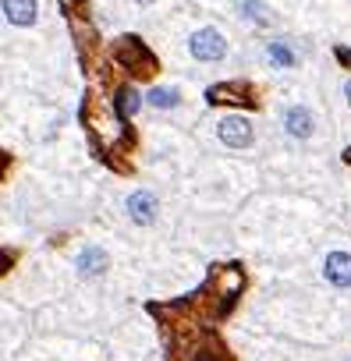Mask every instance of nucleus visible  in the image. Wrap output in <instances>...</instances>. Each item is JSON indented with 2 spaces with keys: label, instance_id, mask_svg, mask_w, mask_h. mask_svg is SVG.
I'll list each match as a JSON object with an SVG mask.
<instances>
[{
  "label": "nucleus",
  "instance_id": "nucleus-1",
  "mask_svg": "<svg viewBox=\"0 0 351 361\" xmlns=\"http://www.w3.org/2000/svg\"><path fill=\"white\" fill-rule=\"evenodd\" d=\"M114 53H117V60H121V64H128V68H132L135 75H149V71L156 68L153 53H149L146 47H142V42H138L135 36H125V39H121Z\"/></svg>",
  "mask_w": 351,
  "mask_h": 361
},
{
  "label": "nucleus",
  "instance_id": "nucleus-2",
  "mask_svg": "<svg viewBox=\"0 0 351 361\" xmlns=\"http://www.w3.org/2000/svg\"><path fill=\"white\" fill-rule=\"evenodd\" d=\"M189 47H192V57H199V60H220L227 53V42L217 29H199Z\"/></svg>",
  "mask_w": 351,
  "mask_h": 361
},
{
  "label": "nucleus",
  "instance_id": "nucleus-3",
  "mask_svg": "<svg viewBox=\"0 0 351 361\" xmlns=\"http://www.w3.org/2000/svg\"><path fill=\"white\" fill-rule=\"evenodd\" d=\"M220 142L231 149H245L252 145V124L245 117H223L220 121Z\"/></svg>",
  "mask_w": 351,
  "mask_h": 361
},
{
  "label": "nucleus",
  "instance_id": "nucleus-4",
  "mask_svg": "<svg viewBox=\"0 0 351 361\" xmlns=\"http://www.w3.org/2000/svg\"><path fill=\"white\" fill-rule=\"evenodd\" d=\"M323 273H326V280L334 287H351V255H344V251L326 255Z\"/></svg>",
  "mask_w": 351,
  "mask_h": 361
},
{
  "label": "nucleus",
  "instance_id": "nucleus-5",
  "mask_svg": "<svg viewBox=\"0 0 351 361\" xmlns=\"http://www.w3.org/2000/svg\"><path fill=\"white\" fill-rule=\"evenodd\" d=\"M128 216L142 227H149L156 220V199L149 195V191H135V195L128 199Z\"/></svg>",
  "mask_w": 351,
  "mask_h": 361
},
{
  "label": "nucleus",
  "instance_id": "nucleus-6",
  "mask_svg": "<svg viewBox=\"0 0 351 361\" xmlns=\"http://www.w3.org/2000/svg\"><path fill=\"white\" fill-rule=\"evenodd\" d=\"M249 85H238V82H223V85H213L206 99L210 103H256V96H245Z\"/></svg>",
  "mask_w": 351,
  "mask_h": 361
},
{
  "label": "nucleus",
  "instance_id": "nucleus-7",
  "mask_svg": "<svg viewBox=\"0 0 351 361\" xmlns=\"http://www.w3.org/2000/svg\"><path fill=\"white\" fill-rule=\"evenodd\" d=\"M284 124H287V135L291 138H308L313 135V114H308L305 106H291V110L284 114Z\"/></svg>",
  "mask_w": 351,
  "mask_h": 361
},
{
  "label": "nucleus",
  "instance_id": "nucleus-8",
  "mask_svg": "<svg viewBox=\"0 0 351 361\" xmlns=\"http://www.w3.org/2000/svg\"><path fill=\"white\" fill-rule=\"evenodd\" d=\"M4 14L11 25H32L36 21V0H4Z\"/></svg>",
  "mask_w": 351,
  "mask_h": 361
},
{
  "label": "nucleus",
  "instance_id": "nucleus-9",
  "mask_svg": "<svg viewBox=\"0 0 351 361\" xmlns=\"http://www.w3.org/2000/svg\"><path fill=\"white\" fill-rule=\"evenodd\" d=\"M78 273L82 276H99V273H107V255H103L99 248H86L78 255Z\"/></svg>",
  "mask_w": 351,
  "mask_h": 361
},
{
  "label": "nucleus",
  "instance_id": "nucleus-10",
  "mask_svg": "<svg viewBox=\"0 0 351 361\" xmlns=\"http://www.w3.org/2000/svg\"><path fill=\"white\" fill-rule=\"evenodd\" d=\"M135 110H138V92L135 89H121L117 92V114L121 117H132Z\"/></svg>",
  "mask_w": 351,
  "mask_h": 361
},
{
  "label": "nucleus",
  "instance_id": "nucleus-11",
  "mask_svg": "<svg viewBox=\"0 0 351 361\" xmlns=\"http://www.w3.org/2000/svg\"><path fill=\"white\" fill-rule=\"evenodd\" d=\"M149 103L160 106V110H171V106H178V89H153Z\"/></svg>",
  "mask_w": 351,
  "mask_h": 361
},
{
  "label": "nucleus",
  "instance_id": "nucleus-12",
  "mask_svg": "<svg viewBox=\"0 0 351 361\" xmlns=\"http://www.w3.org/2000/svg\"><path fill=\"white\" fill-rule=\"evenodd\" d=\"M270 57L280 64V68H291V64H295V53L287 50L284 42H270Z\"/></svg>",
  "mask_w": 351,
  "mask_h": 361
},
{
  "label": "nucleus",
  "instance_id": "nucleus-13",
  "mask_svg": "<svg viewBox=\"0 0 351 361\" xmlns=\"http://www.w3.org/2000/svg\"><path fill=\"white\" fill-rule=\"evenodd\" d=\"M344 92H348V103H351V82H348V85H344Z\"/></svg>",
  "mask_w": 351,
  "mask_h": 361
},
{
  "label": "nucleus",
  "instance_id": "nucleus-14",
  "mask_svg": "<svg viewBox=\"0 0 351 361\" xmlns=\"http://www.w3.org/2000/svg\"><path fill=\"white\" fill-rule=\"evenodd\" d=\"M344 160H348V163H351V149H348V153H344Z\"/></svg>",
  "mask_w": 351,
  "mask_h": 361
},
{
  "label": "nucleus",
  "instance_id": "nucleus-15",
  "mask_svg": "<svg viewBox=\"0 0 351 361\" xmlns=\"http://www.w3.org/2000/svg\"><path fill=\"white\" fill-rule=\"evenodd\" d=\"M138 4H149V0H138Z\"/></svg>",
  "mask_w": 351,
  "mask_h": 361
}]
</instances>
